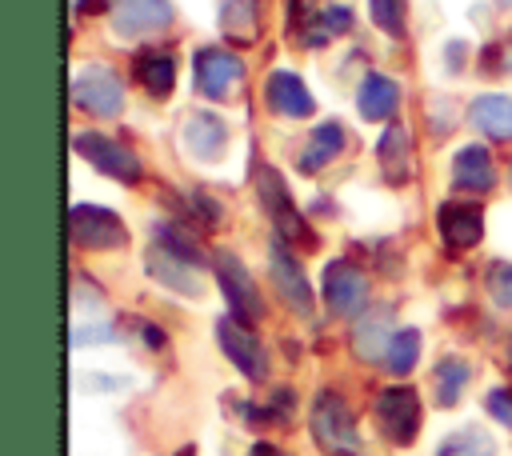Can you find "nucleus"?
<instances>
[{
    "label": "nucleus",
    "instance_id": "21",
    "mask_svg": "<svg viewBox=\"0 0 512 456\" xmlns=\"http://www.w3.org/2000/svg\"><path fill=\"white\" fill-rule=\"evenodd\" d=\"M340 148H344V128H340L336 120H324V124L308 136V148H304V156H300V168H304V172H316V168H324L328 160H336Z\"/></svg>",
    "mask_w": 512,
    "mask_h": 456
},
{
    "label": "nucleus",
    "instance_id": "18",
    "mask_svg": "<svg viewBox=\"0 0 512 456\" xmlns=\"http://www.w3.org/2000/svg\"><path fill=\"white\" fill-rule=\"evenodd\" d=\"M356 108H360L364 120H388V116H396V108H400L396 80H388L380 72H368L364 84H360V92H356Z\"/></svg>",
    "mask_w": 512,
    "mask_h": 456
},
{
    "label": "nucleus",
    "instance_id": "35",
    "mask_svg": "<svg viewBox=\"0 0 512 456\" xmlns=\"http://www.w3.org/2000/svg\"><path fill=\"white\" fill-rule=\"evenodd\" d=\"M292 4H296V8H300V4H304V0H292Z\"/></svg>",
    "mask_w": 512,
    "mask_h": 456
},
{
    "label": "nucleus",
    "instance_id": "1",
    "mask_svg": "<svg viewBox=\"0 0 512 456\" xmlns=\"http://www.w3.org/2000/svg\"><path fill=\"white\" fill-rule=\"evenodd\" d=\"M312 436L328 456H356L360 452V436L352 424V412L344 404L340 392H320L312 404Z\"/></svg>",
    "mask_w": 512,
    "mask_h": 456
},
{
    "label": "nucleus",
    "instance_id": "7",
    "mask_svg": "<svg viewBox=\"0 0 512 456\" xmlns=\"http://www.w3.org/2000/svg\"><path fill=\"white\" fill-rule=\"evenodd\" d=\"M68 224H72V240H76L80 248H116V244L128 240L124 220H120L116 212H108V208L76 204L72 216H68Z\"/></svg>",
    "mask_w": 512,
    "mask_h": 456
},
{
    "label": "nucleus",
    "instance_id": "30",
    "mask_svg": "<svg viewBox=\"0 0 512 456\" xmlns=\"http://www.w3.org/2000/svg\"><path fill=\"white\" fill-rule=\"evenodd\" d=\"M488 292H492V300H496L500 308H512V264L496 260V264L488 268Z\"/></svg>",
    "mask_w": 512,
    "mask_h": 456
},
{
    "label": "nucleus",
    "instance_id": "10",
    "mask_svg": "<svg viewBox=\"0 0 512 456\" xmlns=\"http://www.w3.org/2000/svg\"><path fill=\"white\" fill-rule=\"evenodd\" d=\"M216 340L228 352V360L248 376V380H264L268 376V356L260 348V340L240 324V320H220L216 324Z\"/></svg>",
    "mask_w": 512,
    "mask_h": 456
},
{
    "label": "nucleus",
    "instance_id": "4",
    "mask_svg": "<svg viewBox=\"0 0 512 456\" xmlns=\"http://www.w3.org/2000/svg\"><path fill=\"white\" fill-rule=\"evenodd\" d=\"M72 148L88 160V164H96V172H104V176H112V180H140V160H136V152L132 148H124V144H116V140H108V136H100V132H76L72 136Z\"/></svg>",
    "mask_w": 512,
    "mask_h": 456
},
{
    "label": "nucleus",
    "instance_id": "5",
    "mask_svg": "<svg viewBox=\"0 0 512 456\" xmlns=\"http://www.w3.org/2000/svg\"><path fill=\"white\" fill-rule=\"evenodd\" d=\"M216 280H220V292H224V300H228V308H232V320H240V324L260 320L264 304H260V292H256L248 268L240 264V256L220 252V256H216Z\"/></svg>",
    "mask_w": 512,
    "mask_h": 456
},
{
    "label": "nucleus",
    "instance_id": "15",
    "mask_svg": "<svg viewBox=\"0 0 512 456\" xmlns=\"http://www.w3.org/2000/svg\"><path fill=\"white\" fill-rule=\"evenodd\" d=\"M184 144H188L192 156L216 160V156L224 152V144H228V128H224V120L212 116V112H192V116L184 120Z\"/></svg>",
    "mask_w": 512,
    "mask_h": 456
},
{
    "label": "nucleus",
    "instance_id": "19",
    "mask_svg": "<svg viewBox=\"0 0 512 456\" xmlns=\"http://www.w3.org/2000/svg\"><path fill=\"white\" fill-rule=\"evenodd\" d=\"M472 124L492 136V140H512V96L504 92H488V96H476L472 104Z\"/></svg>",
    "mask_w": 512,
    "mask_h": 456
},
{
    "label": "nucleus",
    "instance_id": "6",
    "mask_svg": "<svg viewBox=\"0 0 512 456\" xmlns=\"http://www.w3.org/2000/svg\"><path fill=\"white\" fill-rule=\"evenodd\" d=\"M376 420H380L388 440L408 444L416 436V428H420V396L412 388H404V384L384 388L380 400H376Z\"/></svg>",
    "mask_w": 512,
    "mask_h": 456
},
{
    "label": "nucleus",
    "instance_id": "36",
    "mask_svg": "<svg viewBox=\"0 0 512 456\" xmlns=\"http://www.w3.org/2000/svg\"><path fill=\"white\" fill-rule=\"evenodd\" d=\"M500 4H512V0H500Z\"/></svg>",
    "mask_w": 512,
    "mask_h": 456
},
{
    "label": "nucleus",
    "instance_id": "26",
    "mask_svg": "<svg viewBox=\"0 0 512 456\" xmlns=\"http://www.w3.org/2000/svg\"><path fill=\"white\" fill-rule=\"evenodd\" d=\"M416 356H420V332H416V328H400V332H392V344H388V356H384L388 372H396V376L412 372Z\"/></svg>",
    "mask_w": 512,
    "mask_h": 456
},
{
    "label": "nucleus",
    "instance_id": "25",
    "mask_svg": "<svg viewBox=\"0 0 512 456\" xmlns=\"http://www.w3.org/2000/svg\"><path fill=\"white\" fill-rule=\"evenodd\" d=\"M464 384H468V364H464L460 356H448V360L436 364V400H440L444 408L460 400Z\"/></svg>",
    "mask_w": 512,
    "mask_h": 456
},
{
    "label": "nucleus",
    "instance_id": "2",
    "mask_svg": "<svg viewBox=\"0 0 512 456\" xmlns=\"http://www.w3.org/2000/svg\"><path fill=\"white\" fill-rule=\"evenodd\" d=\"M256 192H260V204H264V212L272 216V224H276V232L284 240L312 244V232H308L304 216L296 212V204H292V196H288V188H284V180H280L276 168L256 164Z\"/></svg>",
    "mask_w": 512,
    "mask_h": 456
},
{
    "label": "nucleus",
    "instance_id": "29",
    "mask_svg": "<svg viewBox=\"0 0 512 456\" xmlns=\"http://www.w3.org/2000/svg\"><path fill=\"white\" fill-rule=\"evenodd\" d=\"M372 20L388 32V36H404V0H372Z\"/></svg>",
    "mask_w": 512,
    "mask_h": 456
},
{
    "label": "nucleus",
    "instance_id": "13",
    "mask_svg": "<svg viewBox=\"0 0 512 456\" xmlns=\"http://www.w3.org/2000/svg\"><path fill=\"white\" fill-rule=\"evenodd\" d=\"M452 184L464 188V192H488V188L496 184V164H492L488 148L464 144V148L452 156Z\"/></svg>",
    "mask_w": 512,
    "mask_h": 456
},
{
    "label": "nucleus",
    "instance_id": "16",
    "mask_svg": "<svg viewBox=\"0 0 512 456\" xmlns=\"http://www.w3.org/2000/svg\"><path fill=\"white\" fill-rule=\"evenodd\" d=\"M148 272H152L160 284H168V288H176V292H184V296H196V292H200L196 264L184 260V256H176V252H168V248H160V244H152V252H148Z\"/></svg>",
    "mask_w": 512,
    "mask_h": 456
},
{
    "label": "nucleus",
    "instance_id": "34",
    "mask_svg": "<svg viewBox=\"0 0 512 456\" xmlns=\"http://www.w3.org/2000/svg\"><path fill=\"white\" fill-rule=\"evenodd\" d=\"M88 8H96V12H100V8H104V0H80V12H88Z\"/></svg>",
    "mask_w": 512,
    "mask_h": 456
},
{
    "label": "nucleus",
    "instance_id": "22",
    "mask_svg": "<svg viewBox=\"0 0 512 456\" xmlns=\"http://www.w3.org/2000/svg\"><path fill=\"white\" fill-rule=\"evenodd\" d=\"M388 324H392V316H388L384 308L360 320V328H356V336H352L360 360H384V356H388V344H392Z\"/></svg>",
    "mask_w": 512,
    "mask_h": 456
},
{
    "label": "nucleus",
    "instance_id": "23",
    "mask_svg": "<svg viewBox=\"0 0 512 456\" xmlns=\"http://www.w3.org/2000/svg\"><path fill=\"white\" fill-rule=\"evenodd\" d=\"M256 16H260V0H224L220 4V28L224 36H232L236 44L256 40Z\"/></svg>",
    "mask_w": 512,
    "mask_h": 456
},
{
    "label": "nucleus",
    "instance_id": "20",
    "mask_svg": "<svg viewBox=\"0 0 512 456\" xmlns=\"http://www.w3.org/2000/svg\"><path fill=\"white\" fill-rule=\"evenodd\" d=\"M136 80L152 92V96H168L172 92V84H176V60L168 56V52H160V48H144L140 56H136Z\"/></svg>",
    "mask_w": 512,
    "mask_h": 456
},
{
    "label": "nucleus",
    "instance_id": "8",
    "mask_svg": "<svg viewBox=\"0 0 512 456\" xmlns=\"http://www.w3.org/2000/svg\"><path fill=\"white\" fill-rule=\"evenodd\" d=\"M324 300L336 316H360L368 304V280L348 260H332L324 268Z\"/></svg>",
    "mask_w": 512,
    "mask_h": 456
},
{
    "label": "nucleus",
    "instance_id": "17",
    "mask_svg": "<svg viewBox=\"0 0 512 456\" xmlns=\"http://www.w3.org/2000/svg\"><path fill=\"white\" fill-rule=\"evenodd\" d=\"M436 224L452 248H472V244H480V232H484L480 208H472V204H440Z\"/></svg>",
    "mask_w": 512,
    "mask_h": 456
},
{
    "label": "nucleus",
    "instance_id": "11",
    "mask_svg": "<svg viewBox=\"0 0 512 456\" xmlns=\"http://www.w3.org/2000/svg\"><path fill=\"white\" fill-rule=\"evenodd\" d=\"M172 20L168 0H112V28L120 36H148Z\"/></svg>",
    "mask_w": 512,
    "mask_h": 456
},
{
    "label": "nucleus",
    "instance_id": "14",
    "mask_svg": "<svg viewBox=\"0 0 512 456\" xmlns=\"http://www.w3.org/2000/svg\"><path fill=\"white\" fill-rule=\"evenodd\" d=\"M264 100L276 116H312V96L296 72H272L264 84Z\"/></svg>",
    "mask_w": 512,
    "mask_h": 456
},
{
    "label": "nucleus",
    "instance_id": "27",
    "mask_svg": "<svg viewBox=\"0 0 512 456\" xmlns=\"http://www.w3.org/2000/svg\"><path fill=\"white\" fill-rule=\"evenodd\" d=\"M156 244L168 248V252H176V256H184V260H192V264L204 260V252L196 248V240L180 224H156Z\"/></svg>",
    "mask_w": 512,
    "mask_h": 456
},
{
    "label": "nucleus",
    "instance_id": "24",
    "mask_svg": "<svg viewBox=\"0 0 512 456\" xmlns=\"http://www.w3.org/2000/svg\"><path fill=\"white\" fill-rule=\"evenodd\" d=\"M380 164H384V176L392 184L408 180V132L400 124L384 128V136H380Z\"/></svg>",
    "mask_w": 512,
    "mask_h": 456
},
{
    "label": "nucleus",
    "instance_id": "3",
    "mask_svg": "<svg viewBox=\"0 0 512 456\" xmlns=\"http://www.w3.org/2000/svg\"><path fill=\"white\" fill-rule=\"evenodd\" d=\"M72 100H76L84 112L116 116L120 104H124V84H120V76H116L108 64H84V68H76V76H72Z\"/></svg>",
    "mask_w": 512,
    "mask_h": 456
},
{
    "label": "nucleus",
    "instance_id": "28",
    "mask_svg": "<svg viewBox=\"0 0 512 456\" xmlns=\"http://www.w3.org/2000/svg\"><path fill=\"white\" fill-rule=\"evenodd\" d=\"M436 456H496V448H492V440L484 432H456L452 440L440 444Z\"/></svg>",
    "mask_w": 512,
    "mask_h": 456
},
{
    "label": "nucleus",
    "instance_id": "31",
    "mask_svg": "<svg viewBox=\"0 0 512 456\" xmlns=\"http://www.w3.org/2000/svg\"><path fill=\"white\" fill-rule=\"evenodd\" d=\"M184 208H188L196 220H204L208 228H216V224L224 220V208H220L212 196H204V192H188V196H184Z\"/></svg>",
    "mask_w": 512,
    "mask_h": 456
},
{
    "label": "nucleus",
    "instance_id": "9",
    "mask_svg": "<svg viewBox=\"0 0 512 456\" xmlns=\"http://www.w3.org/2000/svg\"><path fill=\"white\" fill-rule=\"evenodd\" d=\"M244 80V64L224 48H200L196 52V88L208 100L232 96V88Z\"/></svg>",
    "mask_w": 512,
    "mask_h": 456
},
{
    "label": "nucleus",
    "instance_id": "32",
    "mask_svg": "<svg viewBox=\"0 0 512 456\" xmlns=\"http://www.w3.org/2000/svg\"><path fill=\"white\" fill-rule=\"evenodd\" d=\"M488 412H492L500 424H508V428H512V392H508V388L488 392Z\"/></svg>",
    "mask_w": 512,
    "mask_h": 456
},
{
    "label": "nucleus",
    "instance_id": "33",
    "mask_svg": "<svg viewBox=\"0 0 512 456\" xmlns=\"http://www.w3.org/2000/svg\"><path fill=\"white\" fill-rule=\"evenodd\" d=\"M252 456H284V452H280L276 444H256V448H252Z\"/></svg>",
    "mask_w": 512,
    "mask_h": 456
},
{
    "label": "nucleus",
    "instance_id": "12",
    "mask_svg": "<svg viewBox=\"0 0 512 456\" xmlns=\"http://www.w3.org/2000/svg\"><path fill=\"white\" fill-rule=\"evenodd\" d=\"M268 264H272V284H276V292L288 300V308H296L300 316H308V312H312V288H308V280H304L296 256H292L284 244H272Z\"/></svg>",
    "mask_w": 512,
    "mask_h": 456
}]
</instances>
